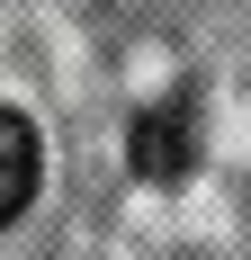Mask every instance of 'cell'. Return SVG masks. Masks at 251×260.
<instances>
[{"label": "cell", "instance_id": "cell-1", "mask_svg": "<svg viewBox=\"0 0 251 260\" xmlns=\"http://www.w3.org/2000/svg\"><path fill=\"white\" fill-rule=\"evenodd\" d=\"M198 161V144H189V99H162L152 117H135V171L144 180H179Z\"/></svg>", "mask_w": 251, "mask_h": 260}, {"label": "cell", "instance_id": "cell-2", "mask_svg": "<svg viewBox=\"0 0 251 260\" xmlns=\"http://www.w3.org/2000/svg\"><path fill=\"white\" fill-rule=\"evenodd\" d=\"M27 198H36V126L18 108H0V224L27 215Z\"/></svg>", "mask_w": 251, "mask_h": 260}]
</instances>
